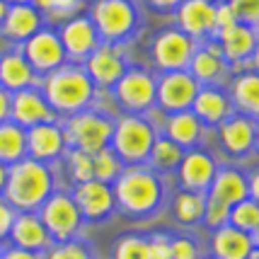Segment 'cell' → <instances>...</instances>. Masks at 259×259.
<instances>
[{
  "label": "cell",
  "instance_id": "35",
  "mask_svg": "<svg viewBox=\"0 0 259 259\" xmlns=\"http://www.w3.org/2000/svg\"><path fill=\"white\" fill-rule=\"evenodd\" d=\"M114 259H150L148 237L141 235H124L114 249Z\"/></svg>",
  "mask_w": 259,
  "mask_h": 259
},
{
  "label": "cell",
  "instance_id": "2",
  "mask_svg": "<svg viewBox=\"0 0 259 259\" xmlns=\"http://www.w3.org/2000/svg\"><path fill=\"white\" fill-rule=\"evenodd\" d=\"M41 95L49 102V107L58 114H73L85 112L95 100V82L80 66H61L54 73L44 75Z\"/></svg>",
  "mask_w": 259,
  "mask_h": 259
},
{
  "label": "cell",
  "instance_id": "50",
  "mask_svg": "<svg viewBox=\"0 0 259 259\" xmlns=\"http://www.w3.org/2000/svg\"><path fill=\"white\" fill-rule=\"evenodd\" d=\"M5 5H20V3H29V0H3Z\"/></svg>",
  "mask_w": 259,
  "mask_h": 259
},
{
  "label": "cell",
  "instance_id": "34",
  "mask_svg": "<svg viewBox=\"0 0 259 259\" xmlns=\"http://www.w3.org/2000/svg\"><path fill=\"white\" fill-rule=\"evenodd\" d=\"M228 226L237 228L242 233L254 235L259 228V206L254 199H245V201L230 206V215H228Z\"/></svg>",
  "mask_w": 259,
  "mask_h": 259
},
{
  "label": "cell",
  "instance_id": "3",
  "mask_svg": "<svg viewBox=\"0 0 259 259\" xmlns=\"http://www.w3.org/2000/svg\"><path fill=\"white\" fill-rule=\"evenodd\" d=\"M114 201L124 208L126 213L148 215L153 213L162 201V182L150 172L141 167H124L112 187Z\"/></svg>",
  "mask_w": 259,
  "mask_h": 259
},
{
  "label": "cell",
  "instance_id": "37",
  "mask_svg": "<svg viewBox=\"0 0 259 259\" xmlns=\"http://www.w3.org/2000/svg\"><path fill=\"white\" fill-rule=\"evenodd\" d=\"M228 215H230V206L221 201H213L206 196V206H203V223L211 228V230H218V228L228 226Z\"/></svg>",
  "mask_w": 259,
  "mask_h": 259
},
{
  "label": "cell",
  "instance_id": "23",
  "mask_svg": "<svg viewBox=\"0 0 259 259\" xmlns=\"http://www.w3.org/2000/svg\"><path fill=\"white\" fill-rule=\"evenodd\" d=\"M10 237L15 242V247L29 249V252H44L54 240L46 233L41 218L36 213H17L12 221Z\"/></svg>",
  "mask_w": 259,
  "mask_h": 259
},
{
  "label": "cell",
  "instance_id": "11",
  "mask_svg": "<svg viewBox=\"0 0 259 259\" xmlns=\"http://www.w3.org/2000/svg\"><path fill=\"white\" fill-rule=\"evenodd\" d=\"M114 92L124 109L134 114L146 112L155 102V78L141 68H131V70H124V75L116 80Z\"/></svg>",
  "mask_w": 259,
  "mask_h": 259
},
{
  "label": "cell",
  "instance_id": "31",
  "mask_svg": "<svg viewBox=\"0 0 259 259\" xmlns=\"http://www.w3.org/2000/svg\"><path fill=\"white\" fill-rule=\"evenodd\" d=\"M203 206H206V194L201 192H184L182 189L175 201H172V213L182 226H194L203 218Z\"/></svg>",
  "mask_w": 259,
  "mask_h": 259
},
{
  "label": "cell",
  "instance_id": "45",
  "mask_svg": "<svg viewBox=\"0 0 259 259\" xmlns=\"http://www.w3.org/2000/svg\"><path fill=\"white\" fill-rule=\"evenodd\" d=\"M0 259H41V257H39V252H29V249H22V247H10L0 254Z\"/></svg>",
  "mask_w": 259,
  "mask_h": 259
},
{
  "label": "cell",
  "instance_id": "28",
  "mask_svg": "<svg viewBox=\"0 0 259 259\" xmlns=\"http://www.w3.org/2000/svg\"><path fill=\"white\" fill-rule=\"evenodd\" d=\"M230 92H233V104H235L237 114H245V116L257 119V109H259V78H257V70L237 75Z\"/></svg>",
  "mask_w": 259,
  "mask_h": 259
},
{
  "label": "cell",
  "instance_id": "7",
  "mask_svg": "<svg viewBox=\"0 0 259 259\" xmlns=\"http://www.w3.org/2000/svg\"><path fill=\"white\" fill-rule=\"evenodd\" d=\"M36 215L41 218L46 233L51 235L54 242L73 240L78 235L80 226H82V215H80L73 196H68V194H51L41 203V208H39Z\"/></svg>",
  "mask_w": 259,
  "mask_h": 259
},
{
  "label": "cell",
  "instance_id": "20",
  "mask_svg": "<svg viewBox=\"0 0 259 259\" xmlns=\"http://www.w3.org/2000/svg\"><path fill=\"white\" fill-rule=\"evenodd\" d=\"M189 112H192L203 126H218L221 121H226L228 116L233 114V104H230L226 92H221L218 88L203 85V88H199V92H196Z\"/></svg>",
  "mask_w": 259,
  "mask_h": 259
},
{
  "label": "cell",
  "instance_id": "52",
  "mask_svg": "<svg viewBox=\"0 0 259 259\" xmlns=\"http://www.w3.org/2000/svg\"><path fill=\"white\" fill-rule=\"evenodd\" d=\"M95 3H97V0H95Z\"/></svg>",
  "mask_w": 259,
  "mask_h": 259
},
{
  "label": "cell",
  "instance_id": "49",
  "mask_svg": "<svg viewBox=\"0 0 259 259\" xmlns=\"http://www.w3.org/2000/svg\"><path fill=\"white\" fill-rule=\"evenodd\" d=\"M5 12H8V5L0 0V24H3V20H5Z\"/></svg>",
  "mask_w": 259,
  "mask_h": 259
},
{
  "label": "cell",
  "instance_id": "48",
  "mask_svg": "<svg viewBox=\"0 0 259 259\" xmlns=\"http://www.w3.org/2000/svg\"><path fill=\"white\" fill-rule=\"evenodd\" d=\"M5 182H8V165L0 162V194H3V189H5Z\"/></svg>",
  "mask_w": 259,
  "mask_h": 259
},
{
  "label": "cell",
  "instance_id": "36",
  "mask_svg": "<svg viewBox=\"0 0 259 259\" xmlns=\"http://www.w3.org/2000/svg\"><path fill=\"white\" fill-rule=\"evenodd\" d=\"M46 259H92L90 249L78 240H66V242H56L54 247L46 252Z\"/></svg>",
  "mask_w": 259,
  "mask_h": 259
},
{
  "label": "cell",
  "instance_id": "42",
  "mask_svg": "<svg viewBox=\"0 0 259 259\" xmlns=\"http://www.w3.org/2000/svg\"><path fill=\"white\" fill-rule=\"evenodd\" d=\"M148 247H150V259H172L169 254V237L162 233L148 237Z\"/></svg>",
  "mask_w": 259,
  "mask_h": 259
},
{
  "label": "cell",
  "instance_id": "10",
  "mask_svg": "<svg viewBox=\"0 0 259 259\" xmlns=\"http://www.w3.org/2000/svg\"><path fill=\"white\" fill-rule=\"evenodd\" d=\"M194 51H196V41L180 29H165L153 41V61L165 73L187 70Z\"/></svg>",
  "mask_w": 259,
  "mask_h": 259
},
{
  "label": "cell",
  "instance_id": "32",
  "mask_svg": "<svg viewBox=\"0 0 259 259\" xmlns=\"http://www.w3.org/2000/svg\"><path fill=\"white\" fill-rule=\"evenodd\" d=\"M182 155H184V150H182L177 143H172L169 138L162 136V138H155V143H153V148H150L148 160H150L158 169H162V172H172V169L180 167Z\"/></svg>",
  "mask_w": 259,
  "mask_h": 259
},
{
  "label": "cell",
  "instance_id": "44",
  "mask_svg": "<svg viewBox=\"0 0 259 259\" xmlns=\"http://www.w3.org/2000/svg\"><path fill=\"white\" fill-rule=\"evenodd\" d=\"M82 0H49V12L54 15H61V17H68L80 8Z\"/></svg>",
  "mask_w": 259,
  "mask_h": 259
},
{
  "label": "cell",
  "instance_id": "14",
  "mask_svg": "<svg viewBox=\"0 0 259 259\" xmlns=\"http://www.w3.org/2000/svg\"><path fill=\"white\" fill-rule=\"evenodd\" d=\"M221 131V143L230 155L245 158L257 146V119L245 116V114H230L226 121L218 124Z\"/></svg>",
  "mask_w": 259,
  "mask_h": 259
},
{
  "label": "cell",
  "instance_id": "25",
  "mask_svg": "<svg viewBox=\"0 0 259 259\" xmlns=\"http://www.w3.org/2000/svg\"><path fill=\"white\" fill-rule=\"evenodd\" d=\"M218 44L223 49V58L233 61V63L247 61V58L257 56V27L237 22L228 32L218 34Z\"/></svg>",
  "mask_w": 259,
  "mask_h": 259
},
{
  "label": "cell",
  "instance_id": "26",
  "mask_svg": "<svg viewBox=\"0 0 259 259\" xmlns=\"http://www.w3.org/2000/svg\"><path fill=\"white\" fill-rule=\"evenodd\" d=\"M34 82H36V75L29 68L27 58L22 56V51H10L0 58V88L15 95L20 90L34 88Z\"/></svg>",
  "mask_w": 259,
  "mask_h": 259
},
{
  "label": "cell",
  "instance_id": "6",
  "mask_svg": "<svg viewBox=\"0 0 259 259\" xmlns=\"http://www.w3.org/2000/svg\"><path fill=\"white\" fill-rule=\"evenodd\" d=\"M90 20L100 39L121 41L136 29L138 15L131 0H97Z\"/></svg>",
  "mask_w": 259,
  "mask_h": 259
},
{
  "label": "cell",
  "instance_id": "8",
  "mask_svg": "<svg viewBox=\"0 0 259 259\" xmlns=\"http://www.w3.org/2000/svg\"><path fill=\"white\" fill-rule=\"evenodd\" d=\"M199 88L201 85L187 70H172V73H165L160 80H155V102L162 112H189Z\"/></svg>",
  "mask_w": 259,
  "mask_h": 259
},
{
  "label": "cell",
  "instance_id": "29",
  "mask_svg": "<svg viewBox=\"0 0 259 259\" xmlns=\"http://www.w3.org/2000/svg\"><path fill=\"white\" fill-rule=\"evenodd\" d=\"M22 158H27L24 128L8 119V121L0 124V162L3 165H12V162H17Z\"/></svg>",
  "mask_w": 259,
  "mask_h": 259
},
{
  "label": "cell",
  "instance_id": "13",
  "mask_svg": "<svg viewBox=\"0 0 259 259\" xmlns=\"http://www.w3.org/2000/svg\"><path fill=\"white\" fill-rule=\"evenodd\" d=\"M24 136H27V158L39 162H54L66 150L63 126H58V121L29 126L24 128Z\"/></svg>",
  "mask_w": 259,
  "mask_h": 259
},
{
  "label": "cell",
  "instance_id": "18",
  "mask_svg": "<svg viewBox=\"0 0 259 259\" xmlns=\"http://www.w3.org/2000/svg\"><path fill=\"white\" fill-rule=\"evenodd\" d=\"M61 44H63V51L66 56L73 58H88L100 46V36H97V29L92 24L90 17H73L63 24V29L58 34Z\"/></svg>",
  "mask_w": 259,
  "mask_h": 259
},
{
  "label": "cell",
  "instance_id": "22",
  "mask_svg": "<svg viewBox=\"0 0 259 259\" xmlns=\"http://www.w3.org/2000/svg\"><path fill=\"white\" fill-rule=\"evenodd\" d=\"M0 29L5 34V39L22 41L24 44L29 36H34V34L41 29V15L29 3L8 5V12H5V20L0 24Z\"/></svg>",
  "mask_w": 259,
  "mask_h": 259
},
{
  "label": "cell",
  "instance_id": "40",
  "mask_svg": "<svg viewBox=\"0 0 259 259\" xmlns=\"http://www.w3.org/2000/svg\"><path fill=\"white\" fill-rule=\"evenodd\" d=\"M169 254L172 259H199V249L192 237H169Z\"/></svg>",
  "mask_w": 259,
  "mask_h": 259
},
{
  "label": "cell",
  "instance_id": "5",
  "mask_svg": "<svg viewBox=\"0 0 259 259\" xmlns=\"http://www.w3.org/2000/svg\"><path fill=\"white\" fill-rule=\"evenodd\" d=\"M114 131V121L102 112H78L68 119L63 126V138L70 150H82L88 155H95L104 148H109Z\"/></svg>",
  "mask_w": 259,
  "mask_h": 259
},
{
  "label": "cell",
  "instance_id": "39",
  "mask_svg": "<svg viewBox=\"0 0 259 259\" xmlns=\"http://www.w3.org/2000/svg\"><path fill=\"white\" fill-rule=\"evenodd\" d=\"M68 160H70V177L78 184L92 180V155L82 153V150H70Z\"/></svg>",
  "mask_w": 259,
  "mask_h": 259
},
{
  "label": "cell",
  "instance_id": "38",
  "mask_svg": "<svg viewBox=\"0 0 259 259\" xmlns=\"http://www.w3.org/2000/svg\"><path fill=\"white\" fill-rule=\"evenodd\" d=\"M230 10L235 15V20L240 24L247 27H257L259 20V0H228Z\"/></svg>",
  "mask_w": 259,
  "mask_h": 259
},
{
  "label": "cell",
  "instance_id": "16",
  "mask_svg": "<svg viewBox=\"0 0 259 259\" xmlns=\"http://www.w3.org/2000/svg\"><path fill=\"white\" fill-rule=\"evenodd\" d=\"M180 182L184 192H201L206 194L215 175V160L206 153V150H196L192 148L189 153L182 155L180 162Z\"/></svg>",
  "mask_w": 259,
  "mask_h": 259
},
{
  "label": "cell",
  "instance_id": "1",
  "mask_svg": "<svg viewBox=\"0 0 259 259\" xmlns=\"http://www.w3.org/2000/svg\"><path fill=\"white\" fill-rule=\"evenodd\" d=\"M51 194H54V175L46 162L22 158L8 165L3 199L17 213H36Z\"/></svg>",
  "mask_w": 259,
  "mask_h": 259
},
{
  "label": "cell",
  "instance_id": "4",
  "mask_svg": "<svg viewBox=\"0 0 259 259\" xmlns=\"http://www.w3.org/2000/svg\"><path fill=\"white\" fill-rule=\"evenodd\" d=\"M155 128L148 124V119L138 116V114H128L121 116L119 121H114L112 131V150L116 158L128 167H136L141 162H146L150 155V148L155 143Z\"/></svg>",
  "mask_w": 259,
  "mask_h": 259
},
{
  "label": "cell",
  "instance_id": "21",
  "mask_svg": "<svg viewBox=\"0 0 259 259\" xmlns=\"http://www.w3.org/2000/svg\"><path fill=\"white\" fill-rule=\"evenodd\" d=\"M211 247L215 259H247L257 249V233L249 235L233 226H223L213 230Z\"/></svg>",
  "mask_w": 259,
  "mask_h": 259
},
{
  "label": "cell",
  "instance_id": "33",
  "mask_svg": "<svg viewBox=\"0 0 259 259\" xmlns=\"http://www.w3.org/2000/svg\"><path fill=\"white\" fill-rule=\"evenodd\" d=\"M121 172H124V162L116 158V153L112 148H104V150L92 155V180L112 184Z\"/></svg>",
  "mask_w": 259,
  "mask_h": 259
},
{
  "label": "cell",
  "instance_id": "15",
  "mask_svg": "<svg viewBox=\"0 0 259 259\" xmlns=\"http://www.w3.org/2000/svg\"><path fill=\"white\" fill-rule=\"evenodd\" d=\"M73 201L78 206V211L82 218L88 221H102L114 211V192L112 184H104V182L90 180L82 182L75 187V194H73Z\"/></svg>",
  "mask_w": 259,
  "mask_h": 259
},
{
  "label": "cell",
  "instance_id": "27",
  "mask_svg": "<svg viewBox=\"0 0 259 259\" xmlns=\"http://www.w3.org/2000/svg\"><path fill=\"white\" fill-rule=\"evenodd\" d=\"M165 131L172 143L184 150V148H194L203 136V124L194 116L192 112H177V114H169L167 121H165Z\"/></svg>",
  "mask_w": 259,
  "mask_h": 259
},
{
  "label": "cell",
  "instance_id": "17",
  "mask_svg": "<svg viewBox=\"0 0 259 259\" xmlns=\"http://www.w3.org/2000/svg\"><path fill=\"white\" fill-rule=\"evenodd\" d=\"M177 22L180 32L192 39L211 36L215 29V5L211 0H184L177 8Z\"/></svg>",
  "mask_w": 259,
  "mask_h": 259
},
{
  "label": "cell",
  "instance_id": "46",
  "mask_svg": "<svg viewBox=\"0 0 259 259\" xmlns=\"http://www.w3.org/2000/svg\"><path fill=\"white\" fill-rule=\"evenodd\" d=\"M182 3H184V0H148V5L160 12H175Z\"/></svg>",
  "mask_w": 259,
  "mask_h": 259
},
{
  "label": "cell",
  "instance_id": "9",
  "mask_svg": "<svg viewBox=\"0 0 259 259\" xmlns=\"http://www.w3.org/2000/svg\"><path fill=\"white\" fill-rule=\"evenodd\" d=\"M22 56L27 58L34 75H49L56 68L66 66V51L56 32L39 29L22 44Z\"/></svg>",
  "mask_w": 259,
  "mask_h": 259
},
{
  "label": "cell",
  "instance_id": "47",
  "mask_svg": "<svg viewBox=\"0 0 259 259\" xmlns=\"http://www.w3.org/2000/svg\"><path fill=\"white\" fill-rule=\"evenodd\" d=\"M10 97H12L10 92L5 88H0V124L10 119Z\"/></svg>",
  "mask_w": 259,
  "mask_h": 259
},
{
  "label": "cell",
  "instance_id": "12",
  "mask_svg": "<svg viewBox=\"0 0 259 259\" xmlns=\"http://www.w3.org/2000/svg\"><path fill=\"white\" fill-rule=\"evenodd\" d=\"M10 121H15L22 128L36 124H49V121H58L56 112L49 107V102L44 100V95L34 88L15 92L10 97Z\"/></svg>",
  "mask_w": 259,
  "mask_h": 259
},
{
  "label": "cell",
  "instance_id": "41",
  "mask_svg": "<svg viewBox=\"0 0 259 259\" xmlns=\"http://www.w3.org/2000/svg\"><path fill=\"white\" fill-rule=\"evenodd\" d=\"M237 20H235V15H233V10H230V5L228 3H221V5H215V29L213 34L218 36V34H223L228 32L230 27H235Z\"/></svg>",
  "mask_w": 259,
  "mask_h": 259
},
{
  "label": "cell",
  "instance_id": "24",
  "mask_svg": "<svg viewBox=\"0 0 259 259\" xmlns=\"http://www.w3.org/2000/svg\"><path fill=\"white\" fill-rule=\"evenodd\" d=\"M208 199L221 201L226 206H235V203L249 199V189H247V177L235 167H226V169H215L213 182L206 192Z\"/></svg>",
  "mask_w": 259,
  "mask_h": 259
},
{
  "label": "cell",
  "instance_id": "43",
  "mask_svg": "<svg viewBox=\"0 0 259 259\" xmlns=\"http://www.w3.org/2000/svg\"><path fill=\"white\" fill-rule=\"evenodd\" d=\"M15 215H17V211H15V208H12L5 199H0V242L10 235V228H12Z\"/></svg>",
  "mask_w": 259,
  "mask_h": 259
},
{
  "label": "cell",
  "instance_id": "30",
  "mask_svg": "<svg viewBox=\"0 0 259 259\" xmlns=\"http://www.w3.org/2000/svg\"><path fill=\"white\" fill-rule=\"evenodd\" d=\"M189 75H192L199 85H213V82H218L221 80V75H223V70H226V63H223V58H218V56H211L208 51H194V56L192 61H189Z\"/></svg>",
  "mask_w": 259,
  "mask_h": 259
},
{
  "label": "cell",
  "instance_id": "19",
  "mask_svg": "<svg viewBox=\"0 0 259 259\" xmlns=\"http://www.w3.org/2000/svg\"><path fill=\"white\" fill-rule=\"evenodd\" d=\"M124 58L119 56V51L114 46H97L88 56V66L85 73L90 75V80L95 82V88H114L116 80L124 75Z\"/></svg>",
  "mask_w": 259,
  "mask_h": 259
},
{
  "label": "cell",
  "instance_id": "51",
  "mask_svg": "<svg viewBox=\"0 0 259 259\" xmlns=\"http://www.w3.org/2000/svg\"><path fill=\"white\" fill-rule=\"evenodd\" d=\"M247 259H259V252H257V249H254V252H252V254H249Z\"/></svg>",
  "mask_w": 259,
  "mask_h": 259
}]
</instances>
